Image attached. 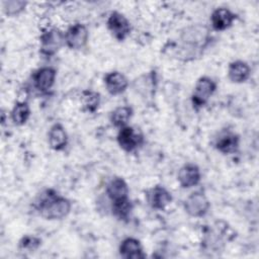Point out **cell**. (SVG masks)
Here are the masks:
<instances>
[{"label": "cell", "mask_w": 259, "mask_h": 259, "mask_svg": "<svg viewBox=\"0 0 259 259\" xmlns=\"http://www.w3.org/2000/svg\"><path fill=\"white\" fill-rule=\"evenodd\" d=\"M107 27L112 36L117 40L125 39L131 32L130 21L123 14L117 11L110 13L107 19Z\"/></svg>", "instance_id": "cell-5"}, {"label": "cell", "mask_w": 259, "mask_h": 259, "mask_svg": "<svg viewBox=\"0 0 259 259\" xmlns=\"http://www.w3.org/2000/svg\"><path fill=\"white\" fill-rule=\"evenodd\" d=\"M133 115V109L128 106H118L110 113V121L116 127L127 125L128 120Z\"/></svg>", "instance_id": "cell-18"}, {"label": "cell", "mask_w": 259, "mask_h": 259, "mask_svg": "<svg viewBox=\"0 0 259 259\" xmlns=\"http://www.w3.org/2000/svg\"><path fill=\"white\" fill-rule=\"evenodd\" d=\"M88 36L87 27L82 23H75L65 32V42L72 50H80L87 44Z\"/></svg>", "instance_id": "cell-7"}, {"label": "cell", "mask_w": 259, "mask_h": 259, "mask_svg": "<svg viewBox=\"0 0 259 259\" xmlns=\"http://www.w3.org/2000/svg\"><path fill=\"white\" fill-rule=\"evenodd\" d=\"M3 5H4V10H5L6 14L14 16V15L19 14L22 10H24V8L26 6V2L12 0V1H5L3 3Z\"/></svg>", "instance_id": "cell-22"}, {"label": "cell", "mask_w": 259, "mask_h": 259, "mask_svg": "<svg viewBox=\"0 0 259 259\" xmlns=\"http://www.w3.org/2000/svg\"><path fill=\"white\" fill-rule=\"evenodd\" d=\"M38 211L46 220H61L66 218L71 210V202L69 199L57 195L52 191L47 194L38 203Z\"/></svg>", "instance_id": "cell-1"}, {"label": "cell", "mask_w": 259, "mask_h": 259, "mask_svg": "<svg viewBox=\"0 0 259 259\" xmlns=\"http://www.w3.org/2000/svg\"><path fill=\"white\" fill-rule=\"evenodd\" d=\"M65 42V34L58 28L47 30L40 36V51L44 55L52 56L56 54Z\"/></svg>", "instance_id": "cell-6"}, {"label": "cell", "mask_w": 259, "mask_h": 259, "mask_svg": "<svg viewBox=\"0 0 259 259\" xmlns=\"http://www.w3.org/2000/svg\"><path fill=\"white\" fill-rule=\"evenodd\" d=\"M119 255L125 259H142L146 255L143 251L142 244L135 238H126L119 245Z\"/></svg>", "instance_id": "cell-13"}, {"label": "cell", "mask_w": 259, "mask_h": 259, "mask_svg": "<svg viewBox=\"0 0 259 259\" xmlns=\"http://www.w3.org/2000/svg\"><path fill=\"white\" fill-rule=\"evenodd\" d=\"M30 116L29 105L24 102H17L11 110V119L16 125L24 124Z\"/></svg>", "instance_id": "cell-19"}, {"label": "cell", "mask_w": 259, "mask_h": 259, "mask_svg": "<svg viewBox=\"0 0 259 259\" xmlns=\"http://www.w3.org/2000/svg\"><path fill=\"white\" fill-rule=\"evenodd\" d=\"M200 178V170L194 164H185L180 168L177 175V180L182 188H190L197 185Z\"/></svg>", "instance_id": "cell-8"}, {"label": "cell", "mask_w": 259, "mask_h": 259, "mask_svg": "<svg viewBox=\"0 0 259 259\" xmlns=\"http://www.w3.org/2000/svg\"><path fill=\"white\" fill-rule=\"evenodd\" d=\"M117 143L125 152H133L143 143V135L133 126L125 125L119 128L117 134Z\"/></svg>", "instance_id": "cell-4"}, {"label": "cell", "mask_w": 259, "mask_h": 259, "mask_svg": "<svg viewBox=\"0 0 259 259\" xmlns=\"http://www.w3.org/2000/svg\"><path fill=\"white\" fill-rule=\"evenodd\" d=\"M40 245V240L34 236H24L19 241V248L21 250L32 252L36 250Z\"/></svg>", "instance_id": "cell-23"}, {"label": "cell", "mask_w": 259, "mask_h": 259, "mask_svg": "<svg viewBox=\"0 0 259 259\" xmlns=\"http://www.w3.org/2000/svg\"><path fill=\"white\" fill-rule=\"evenodd\" d=\"M56 76V70L52 67H42L38 69L33 75L34 87L41 92L48 91L54 85Z\"/></svg>", "instance_id": "cell-12"}, {"label": "cell", "mask_w": 259, "mask_h": 259, "mask_svg": "<svg viewBox=\"0 0 259 259\" xmlns=\"http://www.w3.org/2000/svg\"><path fill=\"white\" fill-rule=\"evenodd\" d=\"M106 193L111 201L120 200L128 197V186L122 178L114 177L107 183Z\"/></svg>", "instance_id": "cell-17"}, {"label": "cell", "mask_w": 259, "mask_h": 259, "mask_svg": "<svg viewBox=\"0 0 259 259\" xmlns=\"http://www.w3.org/2000/svg\"><path fill=\"white\" fill-rule=\"evenodd\" d=\"M81 104L84 110L88 112H94L100 103L99 93L91 90H84L81 94Z\"/></svg>", "instance_id": "cell-20"}, {"label": "cell", "mask_w": 259, "mask_h": 259, "mask_svg": "<svg viewBox=\"0 0 259 259\" xmlns=\"http://www.w3.org/2000/svg\"><path fill=\"white\" fill-rule=\"evenodd\" d=\"M235 19L236 14L226 7L217 8L212 11L210 16V22L213 29L219 31L226 30L231 27Z\"/></svg>", "instance_id": "cell-9"}, {"label": "cell", "mask_w": 259, "mask_h": 259, "mask_svg": "<svg viewBox=\"0 0 259 259\" xmlns=\"http://www.w3.org/2000/svg\"><path fill=\"white\" fill-rule=\"evenodd\" d=\"M210 203L206 195L201 191L192 192L184 201L185 211L193 218L205 215L209 209Z\"/></svg>", "instance_id": "cell-3"}, {"label": "cell", "mask_w": 259, "mask_h": 259, "mask_svg": "<svg viewBox=\"0 0 259 259\" xmlns=\"http://www.w3.org/2000/svg\"><path fill=\"white\" fill-rule=\"evenodd\" d=\"M104 85L111 95H118L125 91L128 86V80L122 73L113 71L105 75Z\"/></svg>", "instance_id": "cell-10"}, {"label": "cell", "mask_w": 259, "mask_h": 259, "mask_svg": "<svg viewBox=\"0 0 259 259\" xmlns=\"http://www.w3.org/2000/svg\"><path fill=\"white\" fill-rule=\"evenodd\" d=\"M215 89L217 84L211 78L206 76L200 77L194 86V90L191 96L193 106L195 108L203 106L214 93Z\"/></svg>", "instance_id": "cell-2"}, {"label": "cell", "mask_w": 259, "mask_h": 259, "mask_svg": "<svg viewBox=\"0 0 259 259\" xmlns=\"http://www.w3.org/2000/svg\"><path fill=\"white\" fill-rule=\"evenodd\" d=\"M133 205L128 197L112 201V213L119 220H125L130 217Z\"/></svg>", "instance_id": "cell-21"}, {"label": "cell", "mask_w": 259, "mask_h": 259, "mask_svg": "<svg viewBox=\"0 0 259 259\" xmlns=\"http://www.w3.org/2000/svg\"><path fill=\"white\" fill-rule=\"evenodd\" d=\"M48 141L50 147L55 151L65 149L68 144V135L61 123H55L51 126L48 134Z\"/></svg>", "instance_id": "cell-14"}, {"label": "cell", "mask_w": 259, "mask_h": 259, "mask_svg": "<svg viewBox=\"0 0 259 259\" xmlns=\"http://www.w3.org/2000/svg\"><path fill=\"white\" fill-rule=\"evenodd\" d=\"M250 67L244 61H234L229 65L228 77L233 83H243L250 77Z\"/></svg>", "instance_id": "cell-16"}, {"label": "cell", "mask_w": 259, "mask_h": 259, "mask_svg": "<svg viewBox=\"0 0 259 259\" xmlns=\"http://www.w3.org/2000/svg\"><path fill=\"white\" fill-rule=\"evenodd\" d=\"M240 139L232 132L222 133L215 142V148L223 154H233L239 148Z\"/></svg>", "instance_id": "cell-15"}, {"label": "cell", "mask_w": 259, "mask_h": 259, "mask_svg": "<svg viewBox=\"0 0 259 259\" xmlns=\"http://www.w3.org/2000/svg\"><path fill=\"white\" fill-rule=\"evenodd\" d=\"M149 204L155 209H164L172 200L171 193L163 186L153 187L147 194Z\"/></svg>", "instance_id": "cell-11"}]
</instances>
